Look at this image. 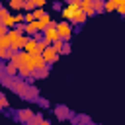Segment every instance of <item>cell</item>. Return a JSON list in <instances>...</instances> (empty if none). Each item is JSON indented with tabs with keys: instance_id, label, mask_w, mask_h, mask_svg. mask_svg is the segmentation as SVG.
I'll use <instances>...</instances> for the list:
<instances>
[{
	"instance_id": "cell-20",
	"label": "cell",
	"mask_w": 125,
	"mask_h": 125,
	"mask_svg": "<svg viewBox=\"0 0 125 125\" xmlns=\"http://www.w3.org/2000/svg\"><path fill=\"white\" fill-rule=\"evenodd\" d=\"M25 98H27V100H39V90H37L35 86H29V92H27Z\"/></svg>"
},
{
	"instance_id": "cell-3",
	"label": "cell",
	"mask_w": 125,
	"mask_h": 125,
	"mask_svg": "<svg viewBox=\"0 0 125 125\" xmlns=\"http://www.w3.org/2000/svg\"><path fill=\"white\" fill-rule=\"evenodd\" d=\"M8 37H10V41H12V51H23L25 49V43L29 41V37L25 35V33H18L16 29H10V33H8Z\"/></svg>"
},
{
	"instance_id": "cell-29",
	"label": "cell",
	"mask_w": 125,
	"mask_h": 125,
	"mask_svg": "<svg viewBox=\"0 0 125 125\" xmlns=\"http://www.w3.org/2000/svg\"><path fill=\"white\" fill-rule=\"evenodd\" d=\"M68 53H70V45L64 43V47H62V55H68Z\"/></svg>"
},
{
	"instance_id": "cell-26",
	"label": "cell",
	"mask_w": 125,
	"mask_h": 125,
	"mask_svg": "<svg viewBox=\"0 0 125 125\" xmlns=\"http://www.w3.org/2000/svg\"><path fill=\"white\" fill-rule=\"evenodd\" d=\"M115 10H117V6L111 0H105V12H115Z\"/></svg>"
},
{
	"instance_id": "cell-12",
	"label": "cell",
	"mask_w": 125,
	"mask_h": 125,
	"mask_svg": "<svg viewBox=\"0 0 125 125\" xmlns=\"http://www.w3.org/2000/svg\"><path fill=\"white\" fill-rule=\"evenodd\" d=\"M80 8H82V12L88 16V18H92L96 12H94V0H82L80 2Z\"/></svg>"
},
{
	"instance_id": "cell-15",
	"label": "cell",
	"mask_w": 125,
	"mask_h": 125,
	"mask_svg": "<svg viewBox=\"0 0 125 125\" xmlns=\"http://www.w3.org/2000/svg\"><path fill=\"white\" fill-rule=\"evenodd\" d=\"M4 74H8V76H14V78H16V74H18V66H16L12 61H8V62L4 64Z\"/></svg>"
},
{
	"instance_id": "cell-27",
	"label": "cell",
	"mask_w": 125,
	"mask_h": 125,
	"mask_svg": "<svg viewBox=\"0 0 125 125\" xmlns=\"http://www.w3.org/2000/svg\"><path fill=\"white\" fill-rule=\"evenodd\" d=\"M0 105L6 109L8 107V98H6V94H0Z\"/></svg>"
},
{
	"instance_id": "cell-14",
	"label": "cell",
	"mask_w": 125,
	"mask_h": 125,
	"mask_svg": "<svg viewBox=\"0 0 125 125\" xmlns=\"http://www.w3.org/2000/svg\"><path fill=\"white\" fill-rule=\"evenodd\" d=\"M37 23H39V31L43 33V31H45V29H47V27L53 23V20H51V16H49V14H45L41 20H37Z\"/></svg>"
},
{
	"instance_id": "cell-17",
	"label": "cell",
	"mask_w": 125,
	"mask_h": 125,
	"mask_svg": "<svg viewBox=\"0 0 125 125\" xmlns=\"http://www.w3.org/2000/svg\"><path fill=\"white\" fill-rule=\"evenodd\" d=\"M14 55H16V51H12V49H0V59L2 61H12Z\"/></svg>"
},
{
	"instance_id": "cell-5",
	"label": "cell",
	"mask_w": 125,
	"mask_h": 125,
	"mask_svg": "<svg viewBox=\"0 0 125 125\" xmlns=\"http://www.w3.org/2000/svg\"><path fill=\"white\" fill-rule=\"evenodd\" d=\"M57 29H59V35H61V41L68 43V39L72 37V23L70 21H59L57 23Z\"/></svg>"
},
{
	"instance_id": "cell-10",
	"label": "cell",
	"mask_w": 125,
	"mask_h": 125,
	"mask_svg": "<svg viewBox=\"0 0 125 125\" xmlns=\"http://www.w3.org/2000/svg\"><path fill=\"white\" fill-rule=\"evenodd\" d=\"M31 64H33L35 70H45V68L49 66L47 61L43 59V55H31Z\"/></svg>"
},
{
	"instance_id": "cell-13",
	"label": "cell",
	"mask_w": 125,
	"mask_h": 125,
	"mask_svg": "<svg viewBox=\"0 0 125 125\" xmlns=\"http://www.w3.org/2000/svg\"><path fill=\"white\" fill-rule=\"evenodd\" d=\"M6 6H8L10 10H14V12H20V10H23L25 0H8V2H6Z\"/></svg>"
},
{
	"instance_id": "cell-11",
	"label": "cell",
	"mask_w": 125,
	"mask_h": 125,
	"mask_svg": "<svg viewBox=\"0 0 125 125\" xmlns=\"http://www.w3.org/2000/svg\"><path fill=\"white\" fill-rule=\"evenodd\" d=\"M33 115H35V113H33L31 109H27V107H25V109H20V111L16 113L18 121H21V123H25V125H27V123H29V121L33 119Z\"/></svg>"
},
{
	"instance_id": "cell-1",
	"label": "cell",
	"mask_w": 125,
	"mask_h": 125,
	"mask_svg": "<svg viewBox=\"0 0 125 125\" xmlns=\"http://www.w3.org/2000/svg\"><path fill=\"white\" fill-rule=\"evenodd\" d=\"M12 62L18 66V76H21V78H31L33 76L35 68L31 64V55L27 51H18L12 57Z\"/></svg>"
},
{
	"instance_id": "cell-7",
	"label": "cell",
	"mask_w": 125,
	"mask_h": 125,
	"mask_svg": "<svg viewBox=\"0 0 125 125\" xmlns=\"http://www.w3.org/2000/svg\"><path fill=\"white\" fill-rule=\"evenodd\" d=\"M23 51H27L29 55H43L41 49H39V39L37 37H29V41L25 43V49Z\"/></svg>"
},
{
	"instance_id": "cell-4",
	"label": "cell",
	"mask_w": 125,
	"mask_h": 125,
	"mask_svg": "<svg viewBox=\"0 0 125 125\" xmlns=\"http://www.w3.org/2000/svg\"><path fill=\"white\" fill-rule=\"evenodd\" d=\"M0 23H2V25H6L8 29H10V27H12V29L16 27L14 14H10V8H8V6H2V8H0Z\"/></svg>"
},
{
	"instance_id": "cell-30",
	"label": "cell",
	"mask_w": 125,
	"mask_h": 125,
	"mask_svg": "<svg viewBox=\"0 0 125 125\" xmlns=\"http://www.w3.org/2000/svg\"><path fill=\"white\" fill-rule=\"evenodd\" d=\"M64 2H66V4H80L82 0H64Z\"/></svg>"
},
{
	"instance_id": "cell-6",
	"label": "cell",
	"mask_w": 125,
	"mask_h": 125,
	"mask_svg": "<svg viewBox=\"0 0 125 125\" xmlns=\"http://www.w3.org/2000/svg\"><path fill=\"white\" fill-rule=\"evenodd\" d=\"M57 23H59V21H53V23L43 31V39H45V41H49L51 45H53V43H57V41H61V35H59Z\"/></svg>"
},
{
	"instance_id": "cell-25",
	"label": "cell",
	"mask_w": 125,
	"mask_h": 125,
	"mask_svg": "<svg viewBox=\"0 0 125 125\" xmlns=\"http://www.w3.org/2000/svg\"><path fill=\"white\" fill-rule=\"evenodd\" d=\"M23 10H25V12H33V10H37V6H35V2H33V0H25Z\"/></svg>"
},
{
	"instance_id": "cell-8",
	"label": "cell",
	"mask_w": 125,
	"mask_h": 125,
	"mask_svg": "<svg viewBox=\"0 0 125 125\" xmlns=\"http://www.w3.org/2000/svg\"><path fill=\"white\" fill-rule=\"evenodd\" d=\"M12 90L16 92V94H20V96H27V92H29V86H27V82H23V80H20V78H16L14 80V84H12Z\"/></svg>"
},
{
	"instance_id": "cell-18",
	"label": "cell",
	"mask_w": 125,
	"mask_h": 125,
	"mask_svg": "<svg viewBox=\"0 0 125 125\" xmlns=\"http://www.w3.org/2000/svg\"><path fill=\"white\" fill-rule=\"evenodd\" d=\"M94 12L96 14L105 12V0H94Z\"/></svg>"
},
{
	"instance_id": "cell-9",
	"label": "cell",
	"mask_w": 125,
	"mask_h": 125,
	"mask_svg": "<svg viewBox=\"0 0 125 125\" xmlns=\"http://www.w3.org/2000/svg\"><path fill=\"white\" fill-rule=\"evenodd\" d=\"M59 57H61V53H57V51L53 49V45H49V47L43 51V59L47 61V64H53V62H57V61H59Z\"/></svg>"
},
{
	"instance_id": "cell-16",
	"label": "cell",
	"mask_w": 125,
	"mask_h": 125,
	"mask_svg": "<svg viewBox=\"0 0 125 125\" xmlns=\"http://www.w3.org/2000/svg\"><path fill=\"white\" fill-rule=\"evenodd\" d=\"M55 115H57V119H66V117H70V111H68V107L59 105V107L55 109Z\"/></svg>"
},
{
	"instance_id": "cell-2",
	"label": "cell",
	"mask_w": 125,
	"mask_h": 125,
	"mask_svg": "<svg viewBox=\"0 0 125 125\" xmlns=\"http://www.w3.org/2000/svg\"><path fill=\"white\" fill-rule=\"evenodd\" d=\"M62 20L64 21H70L72 25H82L88 20V16L82 12L80 4H66L62 8Z\"/></svg>"
},
{
	"instance_id": "cell-21",
	"label": "cell",
	"mask_w": 125,
	"mask_h": 125,
	"mask_svg": "<svg viewBox=\"0 0 125 125\" xmlns=\"http://www.w3.org/2000/svg\"><path fill=\"white\" fill-rule=\"evenodd\" d=\"M115 6H117V14H121V16H125V0H111Z\"/></svg>"
},
{
	"instance_id": "cell-19",
	"label": "cell",
	"mask_w": 125,
	"mask_h": 125,
	"mask_svg": "<svg viewBox=\"0 0 125 125\" xmlns=\"http://www.w3.org/2000/svg\"><path fill=\"white\" fill-rule=\"evenodd\" d=\"M0 49H12V41L8 35H0Z\"/></svg>"
},
{
	"instance_id": "cell-28",
	"label": "cell",
	"mask_w": 125,
	"mask_h": 125,
	"mask_svg": "<svg viewBox=\"0 0 125 125\" xmlns=\"http://www.w3.org/2000/svg\"><path fill=\"white\" fill-rule=\"evenodd\" d=\"M33 2H35L37 8H45V4H47V0H33Z\"/></svg>"
},
{
	"instance_id": "cell-31",
	"label": "cell",
	"mask_w": 125,
	"mask_h": 125,
	"mask_svg": "<svg viewBox=\"0 0 125 125\" xmlns=\"http://www.w3.org/2000/svg\"><path fill=\"white\" fill-rule=\"evenodd\" d=\"M41 125H51V121H49V119H43V123H41Z\"/></svg>"
},
{
	"instance_id": "cell-22",
	"label": "cell",
	"mask_w": 125,
	"mask_h": 125,
	"mask_svg": "<svg viewBox=\"0 0 125 125\" xmlns=\"http://www.w3.org/2000/svg\"><path fill=\"white\" fill-rule=\"evenodd\" d=\"M49 76V68H45V70H35L33 72V76H31V80H37V78H47Z\"/></svg>"
},
{
	"instance_id": "cell-24",
	"label": "cell",
	"mask_w": 125,
	"mask_h": 125,
	"mask_svg": "<svg viewBox=\"0 0 125 125\" xmlns=\"http://www.w3.org/2000/svg\"><path fill=\"white\" fill-rule=\"evenodd\" d=\"M41 123H43V115H41V113H35L33 119H31L27 125H41Z\"/></svg>"
},
{
	"instance_id": "cell-23",
	"label": "cell",
	"mask_w": 125,
	"mask_h": 125,
	"mask_svg": "<svg viewBox=\"0 0 125 125\" xmlns=\"http://www.w3.org/2000/svg\"><path fill=\"white\" fill-rule=\"evenodd\" d=\"M12 78H14V76H8V74L2 76V84H4V88H12V84H14Z\"/></svg>"
}]
</instances>
